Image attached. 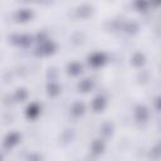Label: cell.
<instances>
[{
    "label": "cell",
    "instance_id": "cell-1",
    "mask_svg": "<svg viewBox=\"0 0 161 161\" xmlns=\"http://www.w3.org/2000/svg\"><path fill=\"white\" fill-rule=\"evenodd\" d=\"M55 43L54 42H50V40H47V42H44L43 44H42V47L40 48H38L36 50V53L38 54H47V55H49V54H52V53H54V50H55Z\"/></svg>",
    "mask_w": 161,
    "mask_h": 161
},
{
    "label": "cell",
    "instance_id": "cell-2",
    "mask_svg": "<svg viewBox=\"0 0 161 161\" xmlns=\"http://www.w3.org/2000/svg\"><path fill=\"white\" fill-rule=\"evenodd\" d=\"M104 60H106V57H104L103 53H93V54L89 55V58H88L89 64L93 65V67H99V65H102V64L104 63Z\"/></svg>",
    "mask_w": 161,
    "mask_h": 161
},
{
    "label": "cell",
    "instance_id": "cell-3",
    "mask_svg": "<svg viewBox=\"0 0 161 161\" xmlns=\"http://www.w3.org/2000/svg\"><path fill=\"white\" fill-rule=\"evenodd\" d=\"M13 39H15L13 43H16V44H19V45H21V47H24V48H26V47H29L30 44H31V42H33V39H31V36L30 35H16V36H13Z\"/></svg>",
    "mask_w": 161,
    "mask_h": 161
},
{
    "label": "cell",
    "instance_id": "cell-4",
    "mask_svg": "<svg viewBox=\"0 0 161 161\" xmlns=\"http://www.w3.org/2000/svg\"><path fill=\"white\" fill-rule=\"evenodd\" d=\"M147 117H148V111H147V108H146L145 106H138V107L136 108V118H137V121L145 122V121L147 119Z\"/></svg>",
    "mask_w": 161,
    "mask_h": 161
},
{
    "label": "cell",
    "instance_id": "cell-5",
    "mask_svg": "<svg viewBox=\"0 0 161 161\" xmlns=\"http://www.w3.org/2000/svg\"><path fill=\"white\" fill-rule=\"evenodd\" d=\"M19 140H20L19 133H16V132H10V133L5 137V146H6V147H11V146L16 145Z\"/></svg>",
    "mask_w": 161,
    "mask_h": 161
},
{
    "label": "cell",
    "instance_id": "cell-6",
    "mask_svg": "<svg viewBox=\"0 0 161 161\" xmlns=\"http://www.w3.org/2000/svg\"><path fill=\"white\" fill-rule=\"evenodd\" d=\"M39 112H40V108L36 103H30L26 108V116L29 118H35L39 114Z\"/></svg>",
    "mask_w": 161,
    "mask_h": 161
},
{
    "label": "cell",
    "instance_id": "cell-7",
    "mask_svg": "<svg viewBox=\"0 0 161 161\" xmlns=\"http://www.w3.org/2000/svg\"><path fill=\"white\" fill-rule=\"evenodd\" d=\"M104 106H106V101H104L103 97H96V98L93 99V102H92V108H93L96 112L102 111V109L104 108Z\"/></svg>",
    "mask_w": 161,
    "mask_h": 161
},
{
    "label": "cell",
    "instance_id": "cell-8",
    "mask_svg": "<svg viewBox=\"0 0 161 161\" xmlns=\"http://www.w3.org/2000/svg\"><path fill=\"white\" fill-rule=\"evenodd\" d=\"M31 16H33V13H31L29 9H21V10H19L18 14H16V18H18L19 21H26V20H29Z\"/></svg>",
    "mask_w": 161,
    "mask_h": 161
},
{
    "label": "cell",
    "instance_id": "cell-9",
    "mask_svg": "<svg viewBox=\"0 0 161 161\" xmlns=\"http://www.w3.org/2000/svg\"><path fill=\"white\" fill-rule=\"evenodd\" d=\"M67 69H68V73H69V74L77 75V74H79V73L82 72V65H80L79 63H70Z\"/></svg>",
    "mask_w": 161,
    "mask_h": 161
},
{
    "label": "cell",
    "instance_id": "cell-10",
    "mask_svg": "<svg viewBox=\"0 0 161 161\" xmlns=\"http://www.w3.org/2000/svg\"><path fill=\"white\" fill-rule=\"evenodd\" d=\"M78 88L82 92H88L92 88V80L91 79H83L78 83Z\"/></svg>",
    "mask_w": 161,
    "mask_h": 161
},
{
    "label": "cell",
    "instance_id": "cell-11",
    "mask_svg": "<svg viewBox=\"0 0 161 161\" xmlns=\"http://www.w3.org/2000/svg\"><path fill=\"white\" fill-rule=\"evenodd\" d=\"M103 150H104L103 142H102L101 140H94L93 143H92V151H93L94 153H99V152H102Z\"/></svg>",
    "mask_w": 161,
    "mask_h": 161
},
{
    "label": "cell",
    "instance_id": "cell-12",
    "mask_svg": "<svg viewBox=\"0 0 161 161\" xmlns=\"http://www.w3.org/2000/svg\"><path fill=\"white\" fill-rule=\"evenodd\" d=\"M91 13H92V8L88 6V5H82V6L78 8V15L79 16L86 18V16H89Z\"/></svg>",
    "mask_w": 161,
    "mask_h": 161
},
{
    "label": "cell",
    "instance_id": "cell-13",
    "mask_svg": "<svg viewBox=\"0 0 161 161\" xmlns=\"http://www.w3.org/2000/svg\"><path fill=\"white\" fill-rule=\"evenodd\" d=\"M83 112H84V104H83L82 102L74 103V106H73V108H72V113H73L74 116H80Z\"/></svg>",
    "mask_w": 161,
    "mask_h": 161
},
{
    "label": "cell",
    "instance_id": "cell-14",
    "mask_svg": "<svg viewBox=\"0 0 161 161\" xmlns=\"http://www.w3.org/2000/svg\"><path fill=\"white\" fill-rule=\"evenodd\" d=\"M132 63H133V65H136V67H141V65L145 63V57H143V54L136 53V54L133 55V58H132Z\"/></svg>",
    "mask_w": 161,
    "mask_h": 161
},
{
    "label": "cell",
    "instance_id": "cell-15",
    "mask_svg": "<svg viewBox=\"0 0 161 161\" xmlns=\"http://www.w3.org/2000/svg\"><path fill=\"white\" fill-rule=\"evenodd\" d=\"M59 91H60V87H59L57 83L52 82V83L48 84V93H49L50 96H57V94L59 93Z\"/></svg>",
    "mask_w": 161,
    "mask_h": 161
},
{
    "label": "cell",
    "instance_id": "cell-16",
    "mask_svg": "<svg viewBox=\"0 0 161 161\" xmlns=\"http://www.w3.org/2000/svg\"><path fill=\"white\" fill-rule=\"evenodd\" d=\"M26 96H28L26 91H25L24 88H21V89H18V91H16L15 98H16V101H20V102H23V101H25V99H26Z\"/></svg>",
    "mask_w": 161,
    "mask_h": 161
},
{
    "label": "cell",
    "instance_id": "cell-17",
    "mask_svg": "<svg viewBox=\"0 0 161 161\" xmlns=\"http://www.w3.org/2000/svg\"><path fill=\"white\" fill-rule=\"evenodd\" d=\"M112 130H113L112 125H111L109 122H107V123H104V125L102 126V128H101V132H102L104 136H109V135L112 133Z\"/></svg>",
    "mask_w": 161,
    "mask_h": 161
},
{
    "label": "cell",
    "instance_id": "cell-18",
    "mask_svg": "<svg viewBox=\"0 0 161 161\" xmlns=\"http://www.w3.org/2000/svg\"><path fill=\"white\" fill-rule=\"evenodd\" d=\"M125 30L127 31V33H135L136 30H137V25L135 24V23H128L126 26H125Z\"/></svg>",
    "mask_w": 161,
    "mask_h": 161
},
{
    "label": "cell",
    "instance_id": "cell-19",
    "mask_svg": "<svg viewBox=\"0 0 161 161\" xmlns=\"http://www.w3.org/2000/svg\"><path fill=\"white\" fill-rule=\"evenodd\" d=\"M72 137H73V132H72V131H69V130H67V131L64 132V137H63V138H64V141H65V142H68V141H70V140H72Z\"/></svg>",
    "mask_w": 161,
    "mask_h": 161
},
{
    "label": "cell",
    "instance_id": "cell-20",
    "mask_svg": "<svg viewBox=\"0 0 161 161\" xmlns=\"http://www.w3.org/2000/svg\"><path fill=\"white\" fill-rule=\"evenodd\" d=\"M135 5H136L137 9H140V10H145V9L147 8V3H140V1H138V3H136Z\"/></svg>",
    "mask_w": 161,
    "mask_h": 161
},
{
    "label": "cell",
    "instance_id": "cell-21",
    "mask_svg": "<svg viewBox=\"0 0 161 161\" xmlns=\"http://www.w3.org/2000/svg\"><path fill=\"white\" fill-rule=\"evenodd\" d=\"M42 157L39 155H30L29 156V161H40Z\"/></svg>",
    "mask_w": 161,
    "mask_h": 161
},
{
    "label": "cell",
    "instance_id": "cell-22",
    "mask_svg": "<svg viewBox=\"0 0 161 161\" xmlns=\"http://www.w3.org/2000/svg\"><path fill=\"white\" fill-rule=\"evenodd\" d=\"M0 161H1V157H0Z\"/></svg>",
    "mask_w": 161,
    "mask_h": 161
}]
</instances>
